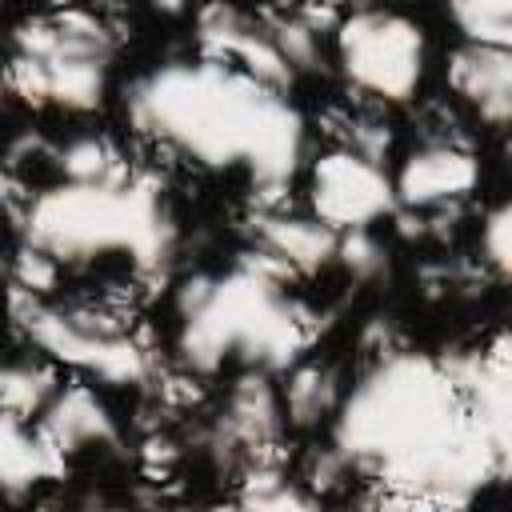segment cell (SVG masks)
<instances>
[{"instance_id": "obj_1", "label": "cell", "mask_w": 512, "mask_h": 512, "mask_svg": "<svg viewBox=\"0 0 512 512\" xmlns=\"http://www.w3.org/2000/svg\"><path fill=\"white\" fill-rule=\"evenodd\" d=\"M328 460L344 472L364 468L428 504H468L508 472L452 372L428 352H388L360 376L336 404Z\"/></svg>"}, {"instance_id": "obj_2", "label": "cell", "mask_w": 512, "mask_h": 512, "mask_svg": "<svg viewBox=\"0 0 512 512\" xmlns=\"http://www.w3.org/2000/svg\"><path fill=\"white\" fill-rule=\"evenodd\" d=\"M132 124L180 156L232 172L276 196L308 152V128L284 88L256 80L228 60H176L144 72L128 88Z\"/></svg>"}, {"instance_id": "obj_3", "label": "cell", "mask_w": 512, "mask_h": 512, "mask_svg": "<svg viewBox=\"0 0 512 512\" xmlns=\"http://www.w3.org/2000/svg\"><path fill=\"white\" fill-rule=\"evenodd\" d=\"M268 260H244L216 276H196L176 304V352L192 372L244 364L256 372L288 368L304 344V312L280 288Z\"/></svg>"}, {"instance_id": "obj_4", "label": "cell", "mask_w": 512, "mask_h": 512, "mask_svg": "<svg viewBox=\"0 0 512 512\" xmlns=\"http://www.w3.org/2000/svg\"><path fill=\"white\" fill-rule=\"evenodd\" d=\"M172 220L152 184L136 176L60 180L24 208V248L80 264L120 256L136 272H160L172 256Z\"/></svg>"}, {"instance_id": "obj_5", "label": "cell", "mask_w": 512, "mask_h": 512, "mask_svg": "<svg viewBox=\"0 0 512 512\" xmlns=\"http://www.w3.org/2000/svg\"><path fill=\"white\" fill-rule=\"evenodd\" d=\"M112 36L92 16L28 20L12 36L8 84L28 104L64 112H92L108 92Z\"/></svg>"}, {"instance_id": "obj_6", "label": "cell", "mask_w": 512, "mask_h": 512, "mask_svg": "<svg viewBox=\"0 0 512 512\" xmlns=\"http://www.w3.org/2000/svg\"><path fill=\"white\" fill-rule=\"evenodd\" d=\"M16 324L44 356L84 376L108 384H140L148 376V352L140 340L96 312L60 308L36 292H16Z\"/></svg>"}, {"instance_id": "obj_7", "label": "cell", "mask_w": 512, "mask_h": 512, "mask_svg": "<svg viewBox=\"0 0 512 512\" xmlns=\"http://www.w3.org/2000/svg\"><path fill=\"white\" fill-rule=\"evenodd\" d=\"M424 60V28L404 12L360 8L336 24V64L364 96L404 104L424 80Z\"/></svg>"}, {"instance_id": "obj_8", "label": "cell", "mask_w": 512, "mask_h": 512, "mask_svg": "<svg viewBox=\"0 0 512 512\" xmlns=\"http://www.w3.org/2000/svg\"><path fill=\"white\" fill-rule=\"evenodd\" d=\"M396 212L392 176L356 148H332L312 164V216L332 232H360Z\"/></svg>"}, {"instance_id": "obj_9", "label": "cell", "mask_w": 512, "mask_h": 512, "mask_svg": "<svg viewBox=\"0 0 512 512\" xmlns=\"http://www.w3.org/2000/svg\"><path fill=\"white\" fill-rule=\"evenodd\" d=\"M452 372L456 388L464 392V404L488 440V448L508 468L512 460V372H508V340L496 336L488 348H460L440 356Z\"/></svg>"}, {"instance_id": "obj_10", "label": "cell", "mask_w": 512, "mask_h": 512, "mask_svg": "<svg viewBox=\"0 0 512 512\" xmlns=\"http://www.w3.org/2000/svg\"><path fill=\"white\" fill-rule=\"evenodd\" d=\"M476 184H480V160L464 144L432 140L404 156L392 180V192H396V204L428 212V208H444L472 196Z\"/></svg>"}, {"instance_id": "obj_11", "label": "cell", "mask_w": 512, "mask_h": 512, "mask_svg": "<svg viewBox=\"0 0 512 512\" xmlns=\"http://www.w3.org/2000/svg\"><path fill=\"white\" fill-rule=\"evenodd\" d=\"M200 44L212 60H228L272 88H288L296 80V68L272 40V28L252 24L232 4H208L200 12Z\"/></svg>"}, {"instance_id": "obj_12", "label": "cell", "mask_w": 512, "mask_h": 512, "mask_svg": "<svg viewBox=\"0 0 512 512\" xmlns=\"http://www.w3.org/2000/svg\"><path fill=\"white\" fill-rule=\"evenodd\" d=\"M248 232L256 240L260 260H268L276 272H316L328 260H336L340 232H332L316 216H296V212H256L248 220Z\"/></svg>"}, {"instance_id": "obj_13", "label": "cell", "mask_w": 512, "mask_h": 512, "mask_svg": "<svg viewBox=\"0 0 512 512\" xmlns=\"http://www.w3.org/2000/svg\"><path fill=\"white\" fill-rule=\"evenodd\" d=\"M448 80L464 104L492 128H504L512 116V52L504 44H464L452 52Z\"/></svg>"}, {"instance_id": "obj_14", "label": "cell", "mask_w": 512, "mask_h": 512, "mask_svg": "<svg viewBox=\"0 0 512 512\" xmlns=\"http://www.w3.org/2000/svg\"><path fill=\"white\" fill-rule=\"evenodd\" d=\"M280 428V404H276V392L272 384L264 380V372L248 368V376L236 380L220 420H216V432H212V444L216 452H224L228 460L232 456H252L260 452Z\"/></svg>"}, {"instance_id": "obj_15", "label": "cell", "mask_w": 512, "mask_h": 512, "mask_svg": "<svg viewBox=\"0 0 512 512\" xmlns=\"http://www.w3.org/2000/svg\"><path fill=\"white\" fill-rule=\"evenodd\" d=\"M40 436L60 452H84V448H104L116 444V424L104 408V400L84 388V384H68L56 388L52 400L40 412Z\"/></svg>"}, {"instance_id": "obj_16", "label": "cell", "mask_w": 512, "mask_h": 512, "mask_svg": "<svg viewBox=\"0 0 512 512\" xmlns=\"http://www.w3.org/2000/svg\"><path fill=\"white\" fill-rule=\"evenodd\" d=\"M64 456L28 428V420L0 412V496H24L36 484L60 476Z\"/></svg>"}, {"instance_id": "obj_17", "label": "cell", "mask_w": 512, "mask_h": 512, "mask_svg": "<svg viewBox=\"0 0 512 512\" xmlns=\"http://www.w3.org/2000/svg\"><path fill=\"white\" fill-rule=\"evenodd\" d=\"M56 392V376L28 360H0V412L32 420Z\"/></svg>"}, {"instance_id": "obj_18", "label": "cell", "mask_w": 512, "mask_h": 512, "mask_svg": "<svg viewBox=\"0 0 512 512\" xmlns=\"http://www.w3.org/2000/svg\"><path fill=\"white\" fill-rule=\"evenodd\" d=\"M456 28L472 44H512V0H448Z\"/></svg>"}, {"instance_id": "obj_19", "label": "cell", "mask_w": 512, "mask_h": 512, "mask_svg": "<svg viewBox=\"0 0 512 512\" xmlns=\"http://www.w3.org/2000/svg\"><path fill=\"white\" fill-rule=\"evenodd\" d=\"M60 172L64 180H112V176H124V160L116 156L112 144L96 140V136H80L72 144L60 148Z\"/></svg>"}, {"instance_id": "obj_20", "label": "cell", "mask_w": 512, "mask_h": 512, "mask_svg": "<svg viewBox=\"0 0 512 512\" xmlns=\"http://www.w3.org/2000/svg\"><path fill=\"white\" fill-rule=\"evenodd\" d=\"M336 404V384L332 372L324 368H296L288 380V416L296 424H312L320 416H328Z\"/></svg>"}, {"instance_id": "obj_21", "label": "cell", "mask_w": 512, "mask_h": 512, "mask_svg": "<svg viewBox=\"0 0 512 512\" xmlns=\"http://www.w3.org/2000/svg\"><path fill=\"white\" fill-rule=\"evenodd\" d=\"M240 500H244V504H256V508H304V504H308V496H304L292 480H284V476H276V472H268V468H256V472L248 476Z\"/></svg>"}, {"instance_id": "obj_22", "label": "cell", "mask_w": 512, "mask_h": 512, "mask_svg": "<svg viewBox=\"0 0 512 512\" xmlns=\"http://www.w3.org/2000/svg\"><path fill=\"white\" fill-rule=\"evenodd\" d=\"M480 252H484V260L492 264L496 276H508V268H512V212H508V204H496V208L484 216Z\"/></svg>"}, {"instance_id": "obj_23", "label": "cell", "mask_w": 512, "mask_h": 512, "mask_svg": "<svg viewBox=\"0 0 512 512\" xmlns=\"http://www.w3.org/2000/svg\"><path fill=\"white\" fill-rule=\"evenodd\" d=\"M272 40L280 44V52L288 56V64L300 72V68H312L320 60V44H316V28L304 24V20H284L272 28Z\"/></svg>"}, {"instance_id": "obj_24", "label": "cell", "mask_w": 512, "mask_h": 512, "mask_svg": "<svg viewBox=\"0 0 512 512\" xmlns=\"http://www.w3.org/2000/svg\"><path fill=\"white\" fill-rule=\"evenodd\" d=\"M336 256H340L356 276H372V272L384 268V252H380V244L368 236V228H360V232H340Z\"/></svg>"}, {"instance_id": "obj_25", "label": "cell", "mask_w": 512, "mask_h": 512, "mask_svg": "<svg viewBox=\"0 0 512 512\" xmlns=\"http://www.w3.org/2000/svg\"><path fill=\"white\" fill-rule=\"evenodd\" d=\"M12 192H16V180H12V172L0 164V208L12 200Z\"/></svg>"}, {"instance_id": "obj_26", "label": "cell", "mask_w": 512, "mask_h": 512, "mask_svg": "<svg viewBox=\"0 0 512 512\" xmlns=\"http://www.w3.org/2000/svg\"><path fill=\"white\" fill-rule=\"evenodd\" d=\"M156 12H164V16H176V12H184L188 8V0H148Z\"/></svg>"}, {"instance_id": "obj_27", "label": "cell", "mask_w": 512, "mask_h": 512, "mask_svg": "<svg viewBox=\"0 0 512 512\" xmlns=\"http://www.w3.org/2000/svg\"><path fill=\"white\" fill-rule=\"evenodd\" d=\"M0 88H4V76H0Z\"/></svg>"}]
</instances>
